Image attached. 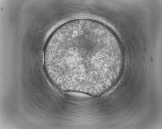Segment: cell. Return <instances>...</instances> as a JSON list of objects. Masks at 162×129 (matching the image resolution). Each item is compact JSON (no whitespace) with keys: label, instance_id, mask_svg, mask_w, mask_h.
<instances>
[{"label":"cell","instance_id":"cell-1","mask_svg":"<svg viewBox=\"0 0 162 129\" xmlns=\"http://www.w3.org/2000/svg\"><path fill=\"white\" fill-rule=\"evenodd\" d=\"M45 64L59 88L87 92L103 84L117 69L119 60L111 34L99 23L81 19L54 32L46 48Z\"/></svg>","mask_w":162,"mask_h":129},{"label":"cell","instance_id":"cell-2","mask_svg":"<svg viewBox=\"0 0 162 129\" xmlns=\"http://www.w3.org/2000/svg\"><path fill=\"white\" fill-rule=\"evenodd\" d=\"M68 95L70 96L77 97H89L90 96L85 93L78 92H69L66 93Z\"/></svg>","mask_w":162,"mask_h":129}]
</instances>
